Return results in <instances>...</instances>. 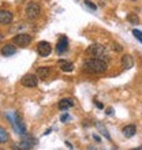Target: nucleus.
Instances as JSON below:
<instances>
[{
    "instance_id": "nucleus-1",
    "label": "nucleus",
    "mask_w": 142,
    "mask_h": 150,
    "mask_svg": "<svg viewBox=\"0 0 142 150\" xmlns=\"http://www.w3.org/2000/svg\"><path fill=\"white\" fill-rule=\"evenodd\" d=\"M107 68H108V64H107V62H104V59L92 57L83 63V70L87 74H101V72L107 71Z\"/></svg>"
},
{
    "instance_id": "nucleus-2",
    "label": "nucleus",
    "mask_w": 142,
    "mask_h": 150,
    "mask_svg": "<svg viewBox=\"0 0 142 150\" xmlns=\"http://www.w3.org/2000/svg\"><path fill=\"white\" fill-rule=\"evenodd\" d=\"M86 55L92 56V57H97V59H104L105 47L100 45V44H93L86 49Z\"/></svg>"
},
{
    "instance_id": "nucleus-3",
    "label": "nucleus",
    "mask_w": 142,
    "mask_h": 150,
    "mask_svg": "<svg viewBox=\"0 0 142 150\" xmlns=\"http://www.w3.org/2000/svg\"><path fill=\"white\" fill-rule=\"evenodd\" d=\"M15 119L12 120L11 119V116L10 115H7V117L10 119V122H11V124H12V127H14V130L16 131V134H19V135H25L26 134V127H25V124L22 123V120H21V117H19V115L15 112Z\"/></svg>"
},
{
    "instance_id": "nucleus-4",
    "label": "nucleus",
    "mask_w": 142,
    "mask_h": 150,
    "mask_svg": "<svg viewBox=\"0 0 142 150\" xmlns=\"http://www.w3.org/2000/svg\"><path fill=\"white\" fill-rule=\"evenodd\" d=\"M37 143V139L36 138H32V137H26L23 138V141L19 143H15L12 149H18V150H29V149H33Z\"/></svg>"
},
{
    "instance_id": "nucleus-5",
    "label": "nucleus",
    "mask_w": 142,
    "mask_h": 150,
    "mask_svg": "<svg viewBox=\"0 0 142 150\" xmlns=\"http://www.w3.org/2000/svg\"><path fill=\"white\" fill-rule=\"evenodd\" d=\"M41 14V8L37 3L32 1V3L28 4V7H26V15H28L29 19H36V18H38V15Z\"/></svg>"
},
{
    "instance_id": "nucleus-6",
    "label": "nucleus",
    "mask_w": 142,
    "mask_h": 150,
    "mask_svg": "<svg viewBox=\"0 0 142 150\" xmlns=\"http://www.w3.org/2000/svg\"><path fill=\"white\" fill-rule=\"evenodd\" d=\"M32 36H29V34H16L14 38H12V42L16 44L18 47H28L29 44L32 42Z\"/></svg>"
},
{
    "instance_id": "nucleus-7",
    "label": "nucleus",
    "mask_w": 142,
    "mask_h": 150,
    "mask_svg": "<svg viewBox=\"0 0 142 150\" xmlns=\"http://www.w3.org/2000/svg\"><path fill=\"white\" fill-rule=\"evenodd\" d=\"M37 82H38V79L33 74H26L21 79V83H22L25 87H36L37 86Z\"/></svg>"
},
{
    "instance_id": "nucleus-8",
    "label": "nucleus",
    "mask_w": 142,
    "mask_h": 150,
    "mask_svg": "<svg viewBox=\"0 0 142 150\" xmlns=\"http://www.w3.org/2000/svg\"><path fill=\"white\" fill-rule=\"evenodd\" d=\"M37 52H38L40 56H48L49 53L52 52V45L49 42H47V41H41V42H38V45H37Z\"/></svg>"
},
{
    "instance_id": "nucleus-9",
    "label": "nucleus",
    "mask_w": 142,
    "mask_h": 150,
    "mask_svg": "<svg viewBox=\"0 0 142 150\" xmlns=\"http://www.w3.org/2000/svg\"><path fill=\"white\" fill-rule=\"evenodd\" d=\"M68 49V40L66 36H62L60 40L58 41V45H56V51L58 53H64V52Z\"/></svg>"
},
{
    "instance_id": "nucleus-10",
    "label": "nucleus",
    "mask_w": 142,
    "mask_h": 150,
    "mask_svg": "<svg viewBox=\"0 0 142 150\" xmlns=\"http://www.w3.org/2000/svg\"><path fill=\"white\" fill-rule=\"evenodd\" d=\"M12 21V14L7 10H0V23L3 25H7V23H11Z\"/></svg>"
},
{
    "instance_id": "nucleus-11",
    "label": "nucleus",
    "mask_w": 142,
    "mask_h": 150,
    "mask_svg": "<svg viewBox=\"0 0 142 150\" xmlns=\"http://www.w3.org/2000/svg\"><path fill=\"white\" fill-rule=\"evenodd\" d=\"M59 109L60 111H67L71 107H74V100L72 98H63L59 101Z\"/></svg>"
},
{
    "instance_id": "nucleus-12",
    "label": "nucleus",
    "mask_w": 142,
    "mask_h": 150,
    "mask_svg": "<svg viewBox=\"0 0 142 150\" xmlns=\"http://www.w3.org/2000/svg\"><path fill=\"white\" fill-rule=\"evenodd\" d=\"M0 53L3 56H6V57H8V56H12L16 53V48L12 47V45H10V44H7V45H4V47H1V49H0Z\"/></svg>"
},
{
    "instance_id": "nucleus-13",
    "label": "nucleus",
    "mask_w": 142,
    "mask_h": 150,
    "mask_svg": "<svg viewBox=\"0 0 142 150\" xmlns=\"http://www.w3.org/2000/svg\"><path fill=\"white\" fill-rule=\"evenodd\" d=\"M133 66H134V60H133V57H131L130 55H124L122 57V67L124 68V70H130V68H133Z\"/></svg>"
},
{
    "instance_id": "nucleus-14",
    "label": "nucleus",
    "mask_w": 142,
    "mask_h": 150,
    "mask_svg": "<svg viewBox=\"0 0 142 150\" xmlns=\"http://www.w3.org/2000/svg\"><path fill=\"white\" fill-rule=\"evenodd\" d=\"M137 132V127L134 124H129L123 128V135L126 137V138H131V137H134V134Z\"/></svg>"
},
{
    "instance_id": "nucleus-15",
    "label": "nucleus",
    "mask_w": 142,
    "mask_h": 150,
    "mask_svg": "<svg viewBox=\"0 0 142 150\" xmlns=\"http://www.w3.org/2000/svg\"><path fill=\"white\" fill-rule=\"evenodd\" d=\"M59 67H60V70L64 71V72H71L72 70H74V64L70 63V62H67V60H60Z\"/></svg>"
},
{
    "instance_id": "nucleus-16",
    "label": "nucleus",
    "mask_w": 142,
    "mask_h": 150,
    "mask_svg": "<svg viewBox=\"0 0 142 150\" xmlns=\"http://www.w3.org/2000/svg\"><path fill=\"white\" fill-rule=\"evenodd\" d=\"M49 74H51V70H49L48 67L37 68V76H38L40 79H47L48 76H49Z\"/></svg>"
},
{
    "instance_id": "nucleus-17",
    "label": "nucleus",
    "mask_w": 142,
    "mask_h": 150,
    "mask_svg": "<svg viewBox=\"0 0 142 150\" xmlns=\"http://www.w3.org/2000/svg\"><path fill=\"white\" fill-rule=\"evenodd\" d=\"M127 21L130 22V23L133 25H138L139 23V18L137 14H134V12H130L129 15H127Z\"/></svg>"
},
{
    "instance_id": "nucleus-18",
    "label": "nucleus",
    "mask_w": 142,
    "mask_h": 150,
    "mask_svg": "<svg viewBox=\"0 0 142 150\" xmlns=\"http://www.w3.org/2000/svg\"><path fill=\"white\" fill-rule=\"evenodd\" d=\"M8 138H10L8 132L4 130L3 127H0V143H6L8 141Z\"/></svg>"
},
{
    "instance_id": "nucleus-19",
    "label": "nucleus",
    "mask_w": 142,
    "mask_h": 150,
    "mask_svg": "<svg viewBox=\"0 0 142 150\" xmlns=\"http://www.w3.org/2000/svg\"><path fill=\"white\" fill-rule=\"evenodd\" d=\"M85 6H86V7H89L90 10H93V11H96V10H97V6H96L94 3H92L90 0H85Z\"/></svg>"
},
{
    "instance_id": "nucleus-20",
    "label": "nucleus",
    "mask_w": 142,
    "mask_h": 150,
    "mask_svg": "<svg viewBox=\"0 0 142 150\" xmlns=\"http://www.w3.org/2000/svg\"><path fill=\"white\" fill-rule=\"evenodd\" d=\"M97 127H99V130L101 131V132H103V135H105V138H107V139H109V141H111V137H109V134H108V131H107L105 128H104V127L101 126V124H97Z\"/></svg>"
},
{
    "instance_id": "nucleus-21",
    "label": "nucleus",
    "mask_w": 142,
    "mask_h": 150,
    "mask_svg": "<svg viewBox=\"0 0 142 150\" xmlns=\"http://www.w3.org/2000/svg\"><path fill=\"white\" fill-rule=\"evenodd\" d=\"M133 34H134L135 38L139 40V41L142 42V32H141V30H137V29H134V30H133Z\"/></svg>"
},
{
    "instance_id": "nucleus-22",
    "label": "nucleus",
    "mask_w": 142,
    "mask_h": 150,
    "mask_svg": "<svg viewBox=\"0 0 142 150\" xmlns=\"http://www.w3.org/2000/svg\"><path fill=\"white\" fill-rule=\"evenodd\" d=\"M68 119H70V116H68L67 113H64V115H62V116H60V122H67Z\"/></svg>"
},
{
    "instance_id": "nucleus-23",
    "label": "nucleus",
    "mask_w": 142,
    "mask_h": 150,
    "mask_svg": "<svg viewBox=\"0 0 142 150\" xmlns=\"http://www.w3.org/2000/svg\"><path fill=\"white\" fill-rule=\"evenodd\" d=\"M114 49H116L118 52H120V51H122V47H120L119 44H114Z\"/></svg>"
},
{
    "instance_id": "nucleus-24",
    "label": "nucleus",
    "mask_w": 142,
    "mask_h": 150,
    "mask_svg": "<svg viewBox=\"0 0 142 150\" xmlns=\"http://www.w3.org/2000/svg\"><path fill=\"white\" fill-rule=\"evenodd\" d=\"M112 113V108H108V109H107V115H111Z\"/></svg>"
},
{
    "instance_id": "nucleus-25",
    "label": "nucleus",
    "mask_w": 142,
    "mask_h": 150,
    "mask_svg": "<svg viewBox=\"0 0 142 150\" xmlns=\"http://www.w3.org/2000/svg\"><path fill=\"white\" fill-rule=\"evenodd\" d=\"M96 105H97V107H99V108H103V104H100L99 101H96Z\"/></svg>"
},
{
    "instance_id": "nucleus-26",
    "label": "nucleus",
    "mask_w": 142,
    "mask_h": 150,
    "mask_svg": "<svg viewBox=\"0 0 142 150\" xmlns=\"http://www.w3.org/2000/svg\"><path fill=\"white\" fill-rule=\"evenodd\" d=\"M66 145H67V147H71V149H72V145H71L70 142H66Z\"/></svg>"
},
{
    "instance_id": "nucleus-27",
    "label": "nucleus",
    "mask_w": 142,
    "mask_h": 150,
    "mask_svg": "<svg viewBox=\"0 0 142 150\" xmlns=\"http://www.w3.org/2000/svg\"><path fill=\"white\" fill-rule=\"evenodd\" d=\"M137 149H138V150H142V146H139V147H137Z\"/></svg>"
}]
</instances>
